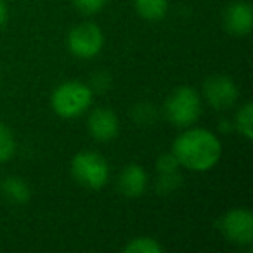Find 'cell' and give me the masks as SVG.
Masks as SVG:
<instances>
[{
  "instance_id": "30bf717a",
  "label": "cell",
  "mask_w": 253,
  "mask_h": 253,
  "mask_svg": "<svg viewBox=\"0 0 253 253\" xmlns=\"http://www.w3.org/2000/svg\"><path fill=\"white\" fill-rule=\"evenodd\" d=\"M118 189L126 198H139L148 189V173L141 165H126L118 175Z\"/></svg>"
},
{
  "instance_id": "2e32d148",
  "label": "cell",
  "mask_w": 253,
  "mask_h": 253,
  "mask_svg": "<svg viewBox=\"0 0 253 253\" xmlns=\"http://www.w3.org/2000/svg\"><path fill=\"white\" fill-rule=\"evenodd\" d=\"M182 182V177H180L179 172H172V173H160V180H158V191L163 194L167 193H172L175 191L177 187L180 186Z\"/></svg>"
},
{
  "instance_id": "ffe728a7",
  "label": "cell",
  "mask_w": 253,
  "mask_h": 253,
  "mask_svg": "<svg viewBox=\"0 0 253 253\" xmlns=\"http://www.w3.org/2000/svg\"><path fill=\"white\" fill-rule=\"evenodd\" d=\"M7 19H9L7 7H5V4L2 2V0H0V30H2L5 25H7Z\"/></svg>"
},
{
  "instance_id": "e0dca14e",
  "label": "cell",
  "mask_w": 253,
  "mask_h": 253,
  "mask_svg": "<svg viewBox=\"0 0 253 253\" xmlns=\"http://www.w3.org/2000/svg\"><path fill=\"white\" fill-rule=\"evenodd\" d=\"M180 163L177 162L175 155L173 153H163L158 160H156V169L160 173H172V172H179Z\"/></svg>"
},
{
  "instance_id": "5bb4252c",
  "label": "cell",
  "mask_w": 253,
  "mask_h": 253,
  "mask_svg": "<svg viewBox=\"0 0 253 253\" xmlns=\"http://www.w3.org/2000/svg\"><path fill=\"white\" fill-rule=\"evenodd\" d=\"M125 253H162L163 246L160 245L156 239L149 238V236H141V238H134L130 243H126L123 246Z\"/></svg>"
},
{
  "instance_id": "277c9868",
  "label": "cell",
  "mask_w": 253,
  "mask_h": 253,
  "mask_svg": "<svg viewBox=\"0 0 253 253\" xmlns=\"http://www.w3.org/2000/svg\"><path fill=\"white\" fill-rule=\"evenodd\" d=\"M201 115V97L193 87H177L165 101L167 120L177 126H191Z\"/></svg>"
},
{
  "instance_id": "ac0fdd59",
  "label": "cell",
  "mask_w": 253,
  "mask_h": 253,
  "mask_svg": "<svg viewBox=\"0 0 253 253\" xmlns=\"http://www.w3.org/2000/svg\"><path fill=\"white\" fill-rule=\"evenodd\" d=\"M108 0H73L75 7L84 14H95L106 5Z\"/></svg>"
},
{
  "instance_id": "4fadbf2b",
  "label": "cell",
  "mask_w": 253,
  "mask_h": 253,
  "mask_svg": "<svg viewBox=\"0 0 253 253\" xmlns=\"http://www.w3.org/2000/svg\"><path fill=\"white\" fill-rule=\"evenodd\" d=\"M234 128H238V132L245 139L252 141L253 139V106L252 102H246L243 108H239V111L234 116Z\"/></svg>"
},
{
  "instance_id": "8992f818",
  "label": "cell",
  "mask_w": 253,
  "mask_h": 253,
  "mask_svg": "<svg viewBox=\"0 0 253 253\" xmlns=\"http://www.w3.org/2000/svg\"><path fill=\"white\" fill-rule=\"evenodd\" d=\"M218 229L225 239L239 246L252 245L253 241V215L248 208H232L218 222Z\"/></svg>"
},
{
  "instance_id": "d6986e66",
  "label": "cell",
  "mask_w": 253,
  "mask_h": 253,
  "mask_svg": "<svg viewBox=\"0 0 253 253\" xmlns=\"http://www.w3.org/2000/svg\"><path fill=\"white\" fill-rule=\"evenodd\" d=\"M109 84H111V78H109L108 73H97L94 75V78H92V84L88 85V87L92 88V92H106L109 88Z\"/></svg>"
},
{
  "instance_id": "52a82bcc",
  "label": "cell",
  "mask_w": 253,
  "mask_h": 253,
  "mask_svg": "<svg viewBox=\"0 0 253 253\" xmlns=\"http://www.w3.org/2000/svg\"><path fill=\"white\" fill-rule=\"evenodd\" d=\"M203 95L211 108L222 111V109H229L231 106H234L239 90L232 78L225 75H213L203 84Z\"/></svg>"
},
{
  "instance_id": "6da1fadb",
  "label": "cell",
  "mask_w": 253,
  "mask_h": 253,
  "mask_svg": "<svg viewBox=\"0 0 253 253\" xmlns=\"http://www.w3.org/2000/svg\"><path fill=\"white\" fill-rule=\"evenodd\" d=\"M172 153L184 169L208 172L220 160L222 144L217 135L207 128H189L173 141Z\"/></svg>"
},
{
  "instance_id": "8fae6325",
  "label": "cell",
  "mask_w": 253,
  "mask_h": 253,
  "mask_svg": "<svg viewBox=\"0 0 253 253\" xmlns=\"http://www.w3.org/2000/svg\"><path fill=\"white\" fill-rule=\"evenodd\" d=\"M0 189H2L4 196L14 205H25L32 198V189L26 184V180H23L21 177H16V175H11L2 180Z\"/></svg>"
},
{
  "instance_id": "ba28073f",
  "label": "cell",
  "mask_w": 253,
  "mask_h": 253,
  "mask_svg": "<svg viewBox=\"0 0 253 253\" xmlns=\"http://www.w3.org/2000/svg\"><path fill=\"white\" fill-rule=\"evenodd\" d=\"M88 132L95 141L108 142L118 135L120 132V120L116 113L109 108H97L88 116Z\"/></svg>"
},
{
  "instance_id": "7c38bea8",
  "label": "cell",
  "mask_w": 253,
  "mask_h": 253,
  "mask_svg": "<svg viewBox=\"0 0 253 253\" xmlns=\"http://www.w3.org/2000/svg\"><path fill=\"white\" fill-rule=\"evenodd\" d=\"M134 7L146 21H162L169 12V0H134Z\"/></svg>"
},
{
  "instance_id": "3957f363",
  "label": "cell",
  "mask_w": 253,
  "mask_h": 253,
  "mask_svg": "<svg viewBox=\"0 0 253 253\" xmlns=\"http://www.w3.org/2000/svg\"><path fill=\"white\" fill-rule=\"evenodd\" d=\"M71 175L87 189H102L109 180V165L97 151H80L71 162Z\"/></svg>"
},
{
  "instance_id": "5b68a950",
  "label": "cell",
  "mask_w": 253,
  "mask_h": 253,
  "mask_svg": "<svg viewBox=\"0 0 253 253\" xmlns=\"http://www.w3.org/2000/svg\"><path fill=\"white\" fill-rule=\"evenodd\" d=\"M68 49L75 57L92 59L102 50L104 45V33L95 23H82L68 33Z\"/></svg>"
},
{
  "instance_id": "7a4b0ae2",
  "label": "cell",
  "mask_w": 253,
  "mask_h": 253,
  "mask_svg": "<svg viewBox=\"0 0 253 253\" xmlns=\"http://www.w3.org/2000/svg\"><path fill=\"white\" fill-rule=\"evenodd\" d=\"M94 92L84 82L70 80L56 87L50 95V106L61 118H78L92 104Z\"/></svg>"
},
{
  "instance_id": "9a60e30c",
  "label": "cell",
  "mask_w": 253,
  "mask_h": 253,
  "mask_svg": "<svg viewBox=\"0 0 253 253\" xmlns=\"http://www.w3.org/2000/svg\"><path fill=\"white\" fill-rule=\"evenodd\" d=\"M16 141L11 128L5 123L0 122V163H5L14 156Z\"/></svg>"
},
{
  "instance_id": "9c48e42d",
  "label": "cell",
  "mask_w": 253,
  "mask_h": 253,
  "mask_svg": "<svg viewBox=\"0 0 253 253\" xmlns=\"http://www.w3.org/2000/svg\"><path fill=\"white\" fill-rule=\"evenodd\" d=\"M253 11L248 2H232L224 11V28L232 37H245L252 32Z\"/></svg>"
}]
</instances>
